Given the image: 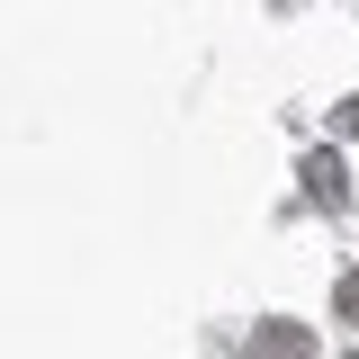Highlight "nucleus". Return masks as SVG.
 I'll return each mask as SVG.
<instances>
[{"mask_svg": "<svg viewBox=\"0 0 359 359\" xmlns=\"http://www.w3.org/2000/svg\"><path fill=\"white\" fill-rule=\"evenodd\" d=\"M306 198H314V207H351V180H341L332 153H306Z\"/></svg>", "mask_w": 359, "mask_h": 359, "instance_id": "nucleus-1", "label": "nucleus"}, {"mask_svg": "<svg viewBox=\"0 0 359 359\" xmlns=\"http://www.w3.org/2000/svg\"><path fill=\"white\" fill-rule=\"evenodd\" d=\"M252 351H261V359H306V332H297V323H269Z\"/></svg>", "mask_w": 359, "mask_h": 359, "instance_id": "nucleus-2", "label": "nucleus"}, {"mask_svg": "<svg viewBox=\"0 0 359 359\" xmlns=\"http://www.w3.org/2000/svg\"><path fill=\"white\" fill-rule=\"evenodd\" d=\"M332 306H341V323H359V269L341 278V297H332Z\"/></svg>", "mask_w": 359, "mask_h": 359, "instance_id": "nucleus-3", "label": "nucleus"}, {"mask_svg": "<svg viewBox=\"0 0 359 359\" xmlns=\"http://www.w3.org/2000/svg\"><path fill=\"white\" fill-rule=\"evenodd\" d=\"M341 135H359V99H341Z\"/></svg>", "mask_w": 359, "mask_h": 359, "instance_id": "nucleus-4", "label": "nucleus"}]
</instances>
